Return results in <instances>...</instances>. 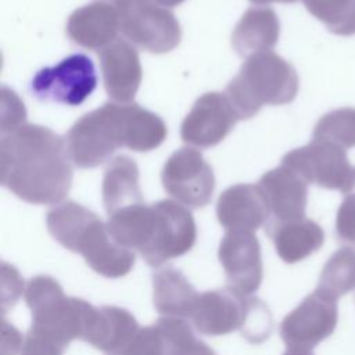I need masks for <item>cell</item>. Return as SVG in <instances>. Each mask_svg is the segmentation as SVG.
<instances>
[{"label":"cell","instance_id":"obj_16","mask_svg":"<svg viewBox=\"0 0 355 355\" xmlns=\"http://www.w3.org/2000/svg\"><path fill=\"white\" fill-rule=\"evenodd\" d=\"M258 186L268 202L270 222L305 218L308 183L297 172L282 164L280 166L265 172L261 176Z\"/></svg>","mask_w":355,"mask_h":355},{"label":"cell","instance_id":"obj_5","mask_svg":"<svg viewBox=\"0 0 355 355\" xmlns=\"http://www.w3.org/2000/svg\"><path fill=\"white\" fill-rule=\"evenodd\" d=\"M295 68L273 51L248 57L239 73L227 83L229 97L240 119L252 118L263 105L291 103L298 93Z\"/></svg>","mask_w":355,"mask_h":355},{"label":"cell","instance_id":"obj_8","mask_svg":"<svg viewBox=\"0 0 355 355\" xmlns=\"http://www.w3.org/2000/svg\"><path fill=\"white\" fill-rule=\"evenodd\" d=\"M119 29L136 47L162 54L173 50L182 37L175 14L155 0H115Z\"/></svg>","mask_w":355,"mask_h":355},{"label":"cell","instance_id":"obj_29","mask_svg":"<svg viewBox=\"0 0 355 355\" xmlns=\"http://www.w3.org/2000/svg\"><path fill=\"white\" fill-rule=\"evenodd\" d=\"M180 355H216L212 348H209L204 341L197 338L194 334L186 341L182 348Z\"/></svg>","mask_w":355,"mask_h":355},{"label":"cell","instance_id":"obj_10","mask_svg":"<svg viewBox=\"0 0 355 355\" xmlns=\"http://www.w3.org/2000/svg\"><path fill=\"white\" fill-rule=\"evenodd\" d=\"M97 73L90 57L71 54L53 67L39 69L31 80V93L40 101L80 105L96 89Z\"/></svg>","mask_w":355,"mask_h":355},{"label":"cell","instance_id":"obj_2","mask_svg":"<svg viewBox=\"0 0 355 355\" xmlns=\"http://www.w3.org/2000/svg\"><path fill=\"white\" fill-rule=\"evenodd\" d=\"M161 116L136 103H105L78 119L65 136L71 161L78 168L104 164L119 147L146 153L166 139Z\"/></svg>","mask_w":355,"mask_h":355},{"label":"cell","instance_id":"obj_31","mask_svg":"<svg viewBox=\"0 0 355 355\" xmlns=\"http://www.w3.org/2000/svg\"><path fill=\"white\" fill-rule=\"evenodd\" d=\"M155 1L161 6H165V7H175V6L182 4L184 0H155Z\"/></svg>","mask_w":355,"mask_h":355},{"label":"cell","instance_id":"obj_15","mask_svg":"<svg viewBox=\"0 0 355 355\" xmlns=\"http://www.w3.org/2000/svg\"><path fill=\"white\" fill-rule=\"evenodd\" d=\"M107 94L116 103H130L141 83L143 69L135 46L116 39L98 54Z\"/></svg>","mask_w":355,"mask_h":355},{"label":"cell","instance_id":"obj_17","mask_svg":"<svg viewBox=\"0 0 355 355\" xmlns=\"http://www.w3.org/2000/svg\"><path fill=\"white\" fill-rule=\"evenodd\" d=\"M216 216L226 232H255L266 225L270 212L258 184L241 183L227 187L218 198Z\"/></svg>","mask_w":355,"mask_h":355},{"label":"cell","instance_id":"obj_19","mask_svg":"<svg viewBox=\"0 0 355 355\" xmlns=\"http://www.w3.org/2000/svg\"><path fill=\"white\" fill-rule=\"evenodd\" d=\"M139 329L137 320L128 309L110 305L94 306L82 340L105 354L121 355Z\"/></svg>","mask_w":355,"mask_h":355},{"label":"cell","instance_id":"obj_18","mask_svg":"<svg viewBox=\"0 0 355 355\" xmlns=\"http://www.w3.org/2000/svg\"><path fill=\"white\" fill-rule=\"evenodd\" d=\"M119 31L118 11L107 1H94L76 8L67 22L68 37L89 50H103L118 39Z\"/></svg>","mask_w":355,"mask_h":355},{"label":"cell","instance_id":"obj_1","mask_svg":"<svg viewBox=\"0 0 355 355\" xmlns=\"http://www.w3.org/2000/svg\"><path fill=\"white\" fill-rule=\"evenodd\" d=\"M0 180L26 202L61 204L72 184L65 139L46 126L32 123L1 133Z\"/></svg>","mask_w":355,"mask_h":355},{"label":"cell","instance_id":"obj_7","mask_svg":"<svg viewBox=\"0 0 355 355\" xmlns=\"http://www.w3.org/2000/svg\"><path fill=\"white\" fill-rule=\"evenodd\" d=\"M197 240V226L191 212L180 202L161 200L151 204L141 258L153 268L189 252Z\"/></svg>","mask_w":355,"mask_h":355},{"label":"cell","instance_id":"obj_24","mask_svg":"<svg viewBox=\"0 0 355 355\" xmlns=\"http://www.w3.org/2000/svg\"><path fill=\"white\" fill-rule=\"evenodd\" d=\"M153 302L158 313L190 319L198 293L186 276L172 266L162 268L153 275Z\"/></svg>","mask_w":355,"mask_h":355},{"label":"cell","instance_id":"obj_27","mask_svg":"<svg viewBox=\"0 0 355 355\" xmlns=\"http://www.w3.org/2000/svg\"><path fill=\"white\" fill-rule=\"evenodd\" d=\"M312 140L330 141L345 150L355 147V108L343 107L324 114L313 128Z\"/></svg>","mask_w":355,"mask_h":355},{"label":"cell","instance_id":"obj_4","mask_svg":"<svg viewBox=\"0 0 355 355\" xmlns=\"http://www.w3.org/2000/svg\"><path fill=\"white\" fill-rule=\"evenodd\" d=\"M25 302L32 313V337L65 351L72 340H82L94 306L75 297H67L61 284L47 275L32 277L25 287Z\"/></svg>","mask_w":355,"mask_h":355},{"label":"cell","instance_id":"obj_6","mask_svg":"<svg viewBox=\"0 0 355 355\" xmlns=\"http://www.w3.org/2000/svg\"><path fill=\"white\" fill-rule=\"evenodd\" d=\"M190 320L200 334L225 336L239 330L254 344L269 338L273 327V318L265 302L229 287L200 293Z\"/></svg>","mask_w":355,"mask_h":355},{"label":"cell","instance_id":"obj_9","mask_svg":"<svg viewBox=\"0 0 355 355\" xmlns=\"http://www.w3.org/2000/svg\"><path fill=\"white\" fill-rule=\"evenodd\" d=\"M282 164L308 184L338 190L344 196L355 193V166L349 164L347 150L334 143L311 140L306 146L284 154Z\"/></svg>","mask_w":355,"mask_h":355},{"label":"cell","instance_id":"obj_26","mask_svg":"<svg viewBox=\"0 0 355 355\" xmlns=\"http://www.w3.org/2000/svg\"><path fill=\"white\" fill-rule=\"evenodd\" d=\"M308 12L340 36L355 35V0H302Z\"/></svg>","mask_w":355,"mask_h":355},{"label":"cell","instance_id":"obj_32","mask_svg":"<svg viewBox=\"0 0 355 355\" xmlns=\"http://www.w3.org/2000/svg\"><path fill=\"white\" fill-rule=\"evenodd\" d=\"M284 355H313L312 352H301V351H286Z\"/></svg>","mask_w":355,"mask_h":355},{"label":"cell","instance_id":"obj_13","mask_svg":"<svg viewBox=\"0 0 355 355\" xmlns=\"http://www.w3.org/2000/svg\"><path fill=\"white\" fill-rule=\"evenodd\" d=\"M240 121L225 93L209 92L196 100L182 122L180 137L186 144L207 148L220 143Z\"/></svg>","mask_w":355,"mask_h":355},{"label":"cell","instance_id":"obj_11","mask_svg":"<svg viewBox=\"0 0 355 355\" xmlns=\"http://www.w3.org/2000/svg\"><path fill=\"white\" fill-rule=\"evenodd\" d=\"M161 182L171 197L189 208L208 205L215 189L211 165L193 147H182L169 155L161 172Z\"/></svg>","mask_w":355,"mask_h":355},{"label":"cell","instance_id":"obj_22","mask_svg":"<svg viewBox=\"0 0 355 355\" xmlns=\"http://www.w3.org/2000/svg\"><path fill=\"white\" fill-rule=\"evenodd\" d=\"M193 334L186 319L162 316L154 324L139 329L121 355H180Z\"/></svg>","mask_w":355,"mask_h":355},{"label":"cell","instance_id":"obj_20","mask_svg":"<svg viewBox=\"0 0 355 355\" xmlns=\"http://www.w3.org/2000/svg\"><path fill=\"white\" fill-rule=\"evenodd\" d=\"M265 233L272 239L276 252L286 263H295L318 251L324 241V232L309 218L286 222H268Z\"/></svg>","mask_w":355,"mask_h":355},{"label":"cell","instance_id":"obj_25","mask_svg":"<svg viewBox=\"0 0 355 355\" xmlns=\"http://www.w3.org/2000/svg\"><path fill=\"white\" fill-rule=\"evenodd\" d=\"M355 288V248H338L324 263L316 290L337 301Z\"/></svg>","mask_w":355,"mask_h":355},{"label":"cell","instance_id":"obj_3","mask_svg":"<svg viewBox=\"0 0 355 355\" xmlns=\"http://www.w3.org/2000/svg\"><path fill=\"white\" fill-rule=\"evenodd\" d=\"M46 225L55 241L80 254L89 268L104 277H122L135 265V252L116 243L107 223L75 201H65L51 208L46 215Z\"/></svg>","mask_w":355,"mask_h":355},{"label":"cell","instance_id":"obj_21","mask_svg":"<svg viewBox=\"0 0 355 355\" xmlns=\"http://www.w3.org/2000/svg\"><path fill=\"white\" fill-rule=\"evenodd\" d=\"M280 22L269 7H251L237 22L232 33V46L241 57L270 51L279 40Z\"/></svg>","mask_w":355,"mask_h":355},{"label":"cell","instance_id":"obj_23","mask_svg":"<svg viewBox=\"0 0 355 355\" xmlns=\"http://www.w3.org/2000/svg\"><path fill=\"white\" fill-rule=\"evenodd\" d=\"M101 194L108 215L144 202L139 184V168L130 157L118 155L108 162L103 176Z\"/></svg>","mask_w":355,"mask_h":355},{"label":"cell","instance_id":"obj_28","mask_svg":"<svg viewBox=\"0 0 355 355\" xmlns=\"http://www.w3.org/2000/svg\"><path fill=\"white\" fill-rule=\"evenodd\" d=\"M336 236L340 243L355 247V193L344 196L337 209Z\"/></svg>","mask_w":355,"mask_h":355},{"label":"cell","instance_id":"obj_14","mask_svg":"<svg viewBox=\"0 0 355 355\" xmlns=\"http://www.w3.org/2000/svg\"><path fill=\"white\" fill-rule=\"evenodd\" d=\"M218 257L229 288L248 295L259 288L263 266L261 245L252 232H226L220 240Z\"/></svg>","mask_w":355,"mask_h":355},{"label":"cell","instance_id":"obj_30","mask_svg":"<svg viewBox=\"0 0 355 355\" xmlns=\"http://www.w3.org/2000/svg\"><path fill=\"white\" fill-rule=\"evenodd\" d=\"M254 4H270V3H295L297 0H250Z\"/></svg>","mask_w":355,"mask_h":355},{"label":"cell","instance_id":"obj_12","mask_svg":"<svg viewBox=\"0 0 355 355\" xmlns=\"http://www.w3.org/2000/svg\"><path fill=\"white\" fill-rule=\"evenodd\" d=\"M337 302L318 290L306 295L280 323V337L288 351L311 352L337 326Z\"/></svg>","mask_w":355,"mask_h":355}]
</instances>
